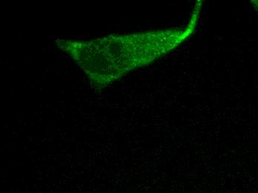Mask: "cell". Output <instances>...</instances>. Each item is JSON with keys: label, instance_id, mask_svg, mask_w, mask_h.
Here are the masks:
<instances>
[{"label": "cell", "instance_id": "obj_1", "mask_svg": "<svg viewBox=\"0 0 258 193\" xmlns=\"http://www.w3.org/2000/svg\"><path fill=\"white\" fill-rule=\"evenodd\" d=\"M188 30H163L91 40H57L56 46L81 68L89 82L103 89L163 57L185 40Z\"/></svg>", "mask_w": 258, "mask_h": 193}, {"label": "cell", "instance_id": "obj_2", "mask_svg": "<svg viewBox=\"0 0 258 193\" xmlns=\"http://www.w3.org/2000/svg\"><path fill=\"white\" fill-rule=\"evenodd\" d=\"M253 6L255 8L256 10L258 12V1H252Z\"/></svg>", "mask_w": 258, "mask_h": 193}]
</instances>
